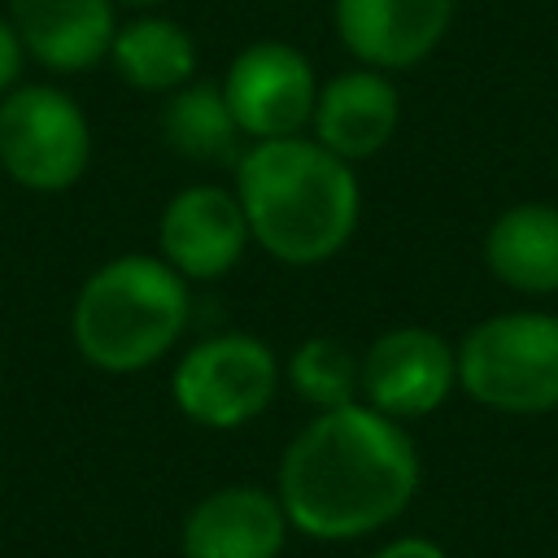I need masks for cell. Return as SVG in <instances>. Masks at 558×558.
I'll return each mask as SVG.
<instances>
[{"mask_svg":"<svg viewBox=\"0 0 558 558\" xmlns=\"http://www.w3.org/2000/svg\"><path fill=\"white\" fill-rule=\"evenodd\" d=\"M288 514L270 488L222 484L183 514V558H279L288 545Z\"/></svg>","mask_w":558,"mask_h":558,"instance_id":"cell-11","label":"cell"},{"mask_svg":"<svg viewBox=\"0 0 558 558\" xmlns=\"http://www.w3.org/2000/svg\"><path fill=\"white\" fill-rule=\"evenodd\" d=\"M9 22L26 57L52 74L96 70L118 31L113 0H9Z\"/></svg>","mask_w":558,"mask_h":558,"instance_id":"cell-13","label":"cell"},{"mask_svg":"<svg viewBox=\"0 0 558 558\" xmlns=\"http://www.w3.org/2000/svg\"><path fill=\"white\" fill-rule=\"evenodd\" d=\"M105 61L113 65V74L126 87L148 92V96H170L174 87L192 83V74H196V39L174 17L140 13L113 31Z\"/></svg>","mask_w":558,"mask_h":558,"instance_id":"cell-15","label":"cell"},{"mask_svg":"<svg viewBox=\"0 0 558 558\" xmlns=\"http://www.w3.org/2000/svg\"><path fill=\"white\" fill-rule=\"evenodd\" d=\"M235 201L248 240L283 266H318L336 257L362 214V187L349 161L310 135L253 140L235 161Z\"/></svg>","mask_w":558,"mask_h":558,"instance_id":"cell-2","label":"cell"},{"mask_svg":"<svg viewBox=\"0 0 558 558\" xmlns=\"http://www.w3.org/2000/svg\"><path fill=\"white\" fill-rule=\"evenodd\" d=\"M92 122L52 83H17L0 96V174L26 192H65L87 174Z\"/></svg>","mask_w":558,"mask_h":558,"instance_id":"cell-5","label":"cell"},{"mask_svg":"<svg viewBox=\"0 0 558 558\" xmlns=\"http://www.w3.org/2000/svg\"><path fill=\"white\" fill-rule=\"evenodd\" d=\"M161 140L196 166H235L244 153V131L235 126L218 83H183L161 105Z\"/></svg>","mask_w":558,"mask_h":558,"instance_id":"cell-16","label":"cell"},{"mask_svg":"<svg viewBox=\"0 0 558 558\" xmlns=\"http://www.w3.org/2000/svg\"><path fill=\"white\" fill-rule=\"evenodd\" d=\"M488 270L514 292H558V205H514L484 240Z\"/></svg>","mask_w":558,"mask_h":558,"instance_id":"cell-14","label":"cell"},{"mask_svg":"<svg viewBox=\"0 0 558 558\" xmlns=\"http://www.w3.org/2000/svg\"><path fill=\"white\" fill-rule=\"evenodd\" d=\"M26 61H31V57H26V48H22V35L13 31L9 13H0V96L17 87Z\"/></svg>","mask_w":558,"mask_h":558,"instance_id":"cell-18","label":"cell"},{"mask_svg":"<svg viewBox=\"0 0 558 558\" xmlns=\"http://www.w3.org/2000/svg\"><path fill=\"white\" fill-rule=\"evenodd\" d=\"M371 558H449V554L427 536H397V541L379 545Z\"/></svg>","mask_w":558,"mask_h":558,"instance_id":"cell-19","label":"cell"},{"mask_svg":"<svg viewBox=\"0 0 558 558\" xmlns=\"http://www.w3.org/2000/svg\"><path fill=\"white\" fill-rule=\"evenodd\" d=\"M279 392V357L262 336L218 331L183 349L170 375L179 414L209 432H231L266 414Z\"/></svg>","mask_w":558,"mask_h":558,"instance_id":"cell-6","label":"cell"},{"mask_svg":"<svg viewBox=\"0 0 558 558\" xmlns=\"http://www.w3.org/2000/svg\"><path fill=\"white\" fill-rule=\"evenodd\" d=\"M292 392L318 410H340L349 401L362 397V357H353V349L336 336H310L292 349L288 366H283Z\"/></svg>","mask_w":558,"mask_h":558,"instance_id":"cell-17","label":"cell"},{"mask_svg":"<svg viewBox=\"0 0 558 558\" xmlns=\"http://www.w3.org/2000/svg\"><path fill=\"white\" fill-rule=\"evenodd\" d=\"M458 388V353L427 327H392L362 357V401L397 423L423 418Z\"/></svg>","mask_w":558,"mask_h":558,"instance_id":"cell-8","label":"cell"},{"mask_svg":"<svg viewBox=\"0 0 558 558\" xmlns=\"http://www.w3.org/2000/svg\"><path fill=\"white\" fill-rule=\"evenodd\" d=\"M113 4H126V9H157V4H166V0H113Z\"/></svg>","mask_w":558,"mask_h":558,"instance_id":"cell-20","label":"cell"},{"mask_svg":"<svg viewBox=\"0 0 558 558\" xmlns=\"http://www.w3.org/2000/svg\"><path fill=\"white\" fill-rule=\"evenodd\" d=\"M235 126L248 140H288L301 135L314 118L318 83L301 48L283 39H257L240 48L218 83Z\"/></svg>","mask_w":558,"mask_h":558,"instance_id":"cell-7","label":"cell"},{"mask_svg":"<svg viewBox=\"0 0 558 558\" xmlns=\"http://www.w3.org/2000/svg\"><path fill=\"white\" fill-rule=\"evenodd\" d=\"M331 22L357 65L388 74L418 65L445 39L453 0H336Z\"/></svg>","mask_w":558,"mask_h":558,"instance_id":"cell-10","label":"cell"},{"mask_svg":"<svg viewBox=\"0 0 558 558\" xmlns=\"http://www.w3.org/2000/svg\"><path fill=\"white\" fill-rule=\"evenodd\" d=\"M248 222L231 187L192 183L174 192L157 218V257L187 283L222 279L248 248Z\"/></svg>","mask_w":558,"mask_h":558,"instance_id":"cell-9","label":"cell"},{"mask_svg":"<svg viewBox=\"0 0 558 558\" xmlns=\"http://www.w3.org/2000/svg\"><path fill=\"white\" fill-rule=\"evenodd\" d=\"M423 480L410 432L349 401L318 410L283 449L275 497L292 532L314 541H357L405 514Z\"/></svg>","mask_w":558,"mask_h":558,"instance_id":"cell-1","label":"cell"},{"mask_svg":"<svg viewBox=\"0 0 558 558\" xmlns=\"http://www.w3.org/2000/svg\"><path fill=\"white\" fill-rule=\"evenodd\" d=\"M397 122H401L397 87L384 70H371V65H357V70L327 78L318 87L314 118H310L314 140L349 166L375 157L392 140Z\"/></svg>","mask_w":558,"mask_h":558,"instance_id":"cell-12","label":"cell"},{"mask_svg":"<svg viewBox=\"0 0 558 558\" xmlns=\"http://www.w3.org/2000/svg\"><path fill=\"white\" fill-rule=\"evenodd\" d=\"M458 353V388L497 414L558 410V318L536 310L475 323Z\"/></svg>","mask_w":558,"mask_h":558,"instance_id":"cell-4","label":"cell"},{"mask_svg":"<svg viewBox=\"0 0 558 558\" xmlns=\"http://www.w3.org/2000/svg\"><path fill=\"white\" fill-rule=\"evenodd\" d=\"M187 318V279L153 253H122L83 279L70 310V340L87 366L135 375L179 344Z\"/></svg>","mask_w":558,"mask_h":558,"instance_id":"cell-3","label":"cell"}]
</instances>
